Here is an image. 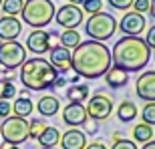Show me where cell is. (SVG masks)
Listing matches in <instances>:
<instances>
[{
    "instance_id": "6da1fadb",
    "label": "cell",
    "mask_w": 155,
    "mask_h": 149,
    "mask_svg": "<svg viewBox=\"0 0 155 149\" xmlns=\"http://www.w3.org/2000/svg\"><path fill=\"white\" fill-rule=\"evenodd\" d=\"M111 67L109 46L97 40H81L71 52V69L81 79H99Z\"/></svg>"
},
{
    "instance_id": "7a4b0ae2",
    "label": "cell",
    "mask_w": 155,
    "mask_h": 149,
    "mask_svg": "<svg viewBox=\"0 0 155 149\" xmlns=\"http://www.w3.org/2000/svg\"><path fill=\"white\" fill-rule=\"evenodd\" d=\"M111 65L127 71V73H137L145 69L151 61V48L145 45L143 38L139 36H123L115 42L111 48Z\"/></svg>"
},
{
    "instance_id": "3957f363",
    "label": "cell",
    "mask_w": 155,
    "mask_h": 149,
    "mask_svg": "<svg viewBox=\"0 0 155 149\" xmlns=\"http://www.w3.org/2000/svg\"><path fill=\"white\" fill-rule=\"evenodd\" d=\"M57 77H58L57 69L42 57L26 58L20 65V83L26 87V91H46V89H52V83H54Z\"/></svg>"
},
{
    "instance_id": "277c9868",
    "label": "cell",
    "mask_w": 155,
    "mask_h": 149,
    "mask_svg": "<svg viewBox=\"0 0 155 149\" xmlns=\"http://www.w3.org/2000/svg\"><path fill=\"white\" fill-rule=\"evenodd\" d=\"M54 2L52 0H24L22 4V20L32 28H45L54 18Z\"/></svg>"
},
{
    "instance_id": "5b68a950",
    "label": "cell",
    "mask_w": 155,
    "mask_h": 149,
    "mask_svg": "<svg viewBox=\"0 0 155 149\" xmlns=\"http://www.w3.org/2000/svg\"><path fill=\"white\" fill-rule=\"evenodd\" d=\"M85 32L91 36V40L105 42V40H109L117 32V20L109 12H103V10L95 12V14H91V16L87 18Z\"/></svg>"
},
{
    "instance_id": "8992f818",
    "label": "cell",
    "mask_w": 155,
    "mask_h": 149,
    "mask_svg": "<svg viewBox=\"0 0 155 149\" xmlns=\"http://www.w3.org/2000/svg\"><path fill=\"white\" fill-rule=\"evenodd\" d=\"M0 137L8 145H22L28 139V121L22 117H6L0 125Z\"/></svg>"
},
{
    "instance_id": "52a82bcc",
    "label": "cell",
    "mask_w": 155,
    "mask_h": 149,
    "mask_svg": "<svg viewBox=\"0 0 155 149\" xmlns=\"http://www.w3.org/2000/svg\"><path fill=\"white\" fill-rule=\"evenodd\" d=\"M26 61V48L18 40H0V69L16 71Z\"/></svg>"
},
{
    "instance_id": "ba28073f",
    "label": "cell",
    "mask_w": 155,
    "mask_h": 149,
    "mask_svg": "<svg viewBox=\"0 0 155 149\" xmlns=\"http://www.w3.org/2000/svg\"><path fill=\"white\" fill-rule=\"evenodd\" d=\"M85 109H87V115L93 121H105V119H109V115L113 113V101H111L109 95L97 91L93 97H89V105Z\"/></svg>"
},
{
    "instance_id": "9c48e42d",
    "label": "cell",
    "mask_w": 155,
    "mask_h": 149,
    "mask_svg": "<svg viewBox=\"0 0 155 149\" xmlns=\"http://www.w3.org/2000/svg\"><path fill=\"white\" fill-rule=\"evenodd\" d=\"M145 26H147V18L135 10L125 12L123 18H121V22H117V28L125 36H139L145 30Z\"/></svg>"
},
{
    "instance_id": "30bf717a",
    "label": "cell",
    "mask_w": 155,
    "mask_h": 149,
    "mask_svg": "<svg viewBox=\"0 0 155 149\" xmlns=\"http://www.w3.org/2000/svg\"><path fill=\"white\" fill-rule=\"evenodd\" d=\"M54 20L58 26L67 28H77L79 24H83V10L77 4H64L54 12Z\"/></svg>"
},
{
    "instance_id": "8fae6325",
    "label": "cell",
    "mask_w": 155,
    "mask_h": 149,
    "mask_svg": "<svg viewBox=\"0 0 155 149\" xmlns=\"http://www.w3.org/2000/svg\"><path fill=\"white\" fill-rule=\"evenodd\" d=\"M52 38H54L52 32H46V30H42V28H35L28 35V38H26V48L40 57V55H45V52L51 51V40Z\"/></svg>"
},
{
    "instance_id": "7c38bea8",
    "label": "cell",
    "mask_w": 155,
    "mask_h": 149,
    "mask_svg": "<svg viewBox=\"0 0 155 149\" xmlns=\"http://www.w3.org/2000/svg\"><path fill=\"white\" fill-rule=\"evenodd\" d=\"M135 93L139 99H143L147 103L155 101V71H145L139 74L135 81Z\"/></svg>"
},
{
    "instance_id": "4fadbf2b",
    "label": "cell",
    "mask_w": 155,
    "mask_h": 149,
    "mask_svg": "<svg viewBox=\"0 0 155 149\" xmlns=\"http://www.w3.org/2000/svg\"><path fill=\"white\" fill-rule=\"evenodd\" d=\"M87 119H89V115H87V109L83 103H69L63 109V123L73 127V129L83 127L87 123Z\"/></svg>"
},
{
    "instance_id": "5bb4252c",
    "label": "cell",
    "mask_w": 155,
    "mask_h": 149,
    "mask_svg": "<svg viewBox=\"0 0 155 149\" xmlns=\"http://www.w3.org/2000/svg\"><path fill=\"white\" fill-rule=\"evenodd\" d=\"M22 32V22L16 16L0 18V40H16Z\"/></svg>"
},
{
    "instance_id": "9a60e30c",
    "label": "cell",
    "mask_w": 155,
    "mask_h": 149,
    "mask_svg": "<svg viewBox=\"0 0 155 149\" xmlns=\"http://www.w3.org/2000/svg\"><path fill=\"white\" fill-rule=\"evenodd\" d=\"M48 63L57 69V73H69L71 71V51L64 46H51V61Z\"/></svg>"
},
{
    "instance_id": "2e32d148",
    "label": "cell",
    "mask_w": 155,
    "mask_h": 149,
    "mask_svg": "<svg viewBox=\"0 0 155 149\" xmlns=\"http://www.w3.org/2000/svg\"><path fill=\"white\" fill-rule=\"evenodd\" d=\"M58 145L63 149H85L87 135L81 129H67L58 139Z\"/></svg>"
},
{
    "instance_id": "e0dca14e",
    "label": "cell",
    "mask_w": 155,
    "mask_h": 149,
    "mask_svg": "<svg viewBox=\"0 0 155 149\" xmlns=\"http://www.w3.org/2000/svg\"><path fill=\"white\" fill-rule=\"evenodd\" d=\"M12 107V113H14V117H22V119H26L32 111H35V103H32V99L28 97V91L24 89V91L18 93L16 101L10 105Z\"/></svg>"
},
{
    "instance_id": "ac0fdd59",
    "label": "cell",
    "mask_w": 155,
    "mask_h": 149,
    "mask_svg": "<svg viewBox=\"0 0 155 149\" xmlns=\"http://www.w3.org/2000/svg\"><path fill=\"white\" fill-rule=\"evenodd\" d=\"M103 77H105V81H107V85H109L111 89H121V87H125L127 81H129V73L119 69V67H113V65L107 69V73H105Z\"/></svg>"
},
{
    "instance_id": "d6986e66",
    "label": "cell",
    "mask_w": 155,
    "mask_h": 149,
    "mask_svg": "<svg viewBox=\"0 0 155 149\" xmlns=\"http://www.w3.org/2000/svg\"><path fill=\"white\" fill-rule=\"evenodd\" d=\"M58 109H61V103H58V99L52 97V95L40 97L38 103H36V111H38L42 117H52V115L58 113Z\"/></svg>"
},
{
    "instance_id": "ffe728a7",
    "label": "cell",
    "mask_w": 155,
    "mask_h": 149,
    "mask_svg": "<svg viewBox=\"0 0 155 149\" xmlns=\"http://www.w3.org/2000/svg\"><path fill=\"white\" fill-rule=\"evenodd\" d=\"M89 95H91L89 87L83 85V83H75V85H71L67 89V95L64 97L69 99V103H83V101L89 99Z\"/></svg>"
},
{
    "instance_id": "44dd1931",
    "label": "cell",
    "mask_w": 155,
    "mask_h": 149,
    "mask_svg": "<svg viewBox=\"0 0 155 149\" xmlns=\"http://www.w3.org/2000/svg\"><path fill=\"white\" fill-rule=\"evenodd\" d=\"M58 139H61V131H58L57 127L46 125L45 129H42V133L36 137V141H38V145H42V147H54V145H58Z\"/></svg>"
},
{
    "instance_id": "7402d4cb",
    "label": "cell",
    "mask_w": 155,
    "mask_h": 149,
    "mask_svg": "<svg viewBox=\"0 0 155 149\" xmlns=\"http://www.w3.org/2000/svg\"><path fill=\"white\" fill-rule=\"evenodd\" d=\"M117 117H119V121H123V123H131V121L137 117V105L133 103V101H129V99L121 101L119 107H117Z\"/></svg>"
},
{
    "instance_id": "603a6c76",
    "label": "cell",
    "mask_w": 155,
    "mask_h": 149,
    "mask_svg": "<svg viewBox=\"0 0 155 149\" xmlns=\"http://www.w3.org/2000/svg\"><path fill=\"white\" fill-rule=\"evenodd\" d=\"M153 125H147V123H139V125L133 127V141L137 143H147V141H153Z\"/></svg>"
},
{
    "instance_id": "cb8c5ba5",
    "label": "cell",
    "mask_w": 155,
    "mask_h": 149,
    "mask_svg": "<svg viewBox=\"0 0 155 149\" xmlns=\"http://www.w3.org/2000/svg\"><path fill=\"white\" fill-rule=\"evenodd\" d=\"M58 40H61V46L71 51V48H75L81 42V32H77V28H67L64 32L58 35Z\"/></svg>"
},
{
    "instance_id": "d4e9b609",
    "label": "cell",
    "mask_w": 155,
    "mask_h": 149,
    "mask_svg": "<svg viewBox=\"0 0 155 149\" xmlns=\"http://www.w3.org/2000/svg\"><path fill=\"white\" fill-rule=\"evenodd\" d=\"M22 4H24V0H2L0 8H2V12L6 16H18L22 12Z\"/></svg>"
},
{
    "instance_id": "484cf974",
    "label": "cell",
    "mask_w": 155,
    "mask_h": 149,
    "mask_svg": "<svg viewBox=\"0 0 155 149\" xmlns=\"http://www.w3.org/2000/svg\"><path fill=\"white\" fill-rule=\"evenodd\" d=\"M16 97V87L10 79H2L0 81V99L2 101H8V99Z\"/></svg>"
},
{
    "instance_id": "4316f807",
    "label": "cell",
    "mask_w": 155,
    "mask_h": 149,
    "mask_svg": "<svg viewBox=\"0 0 155 149\" xmlns=\"http://www.w3.org/2000/svg\"><path fill=\"white\" fill-rule=\"evenodd\" d=\"M46 127V123H45V119H32L28 123V139H36L42 133V129Z\"/></svg>"
},
{
    "instance_id": "83f0119b",
    "label": "cell",
    "mask_w": 155,
    "mask_h": 149,
    "mask_svg": "<svg viewBox=\"0 0 155 149\" xmlns=\"http://www.w3.org/2000/svg\"><path fill=\"white\" fill-rule=\"evenodd\" d=\"M81 4H83L81 10L89 12V14H95V12H101V8H103V0H83Z\"/></svg>"
},
{
    "instance_id": "f1b7e54d",
    "label": "cell",
    "mask_w": 155,
    "mask_h": 149,
    "mask_svg": "<svg viewBox=\"0 0 155 149\" xmlns=\"http://www.w3.org/2000/svg\"><path fill=\"white\" fill-rule=\"evenodd\" d=\"M141 117H143V123L147 125H153L155 123V103H147L141 111Z\"/></svg>"
},
{
    "instance_id": "f546056e",
    "label": "cell",
    "mask_w": 155,
    "mask_h": 149,
    "mask_svg": "<svg viewBox=\"0 0 155 149\" xmlns=\"http://www.w3.org/2000/svg\"><path fill=\"white\" fill-rule=\"evenodd\" d=\"M149 8H151V0H133V10L139 12V14L149 12Z\"/></svg>"
},
{
    "instance_id": "4dcf8cb0",
    "label": "cell",
    "mask_w": 155,
    "mask_h": 149,
    "mask_svg": "<svg viewBox=\"0 0 155 149\" xmlns=\"http://www.w3.org/2000/svg\"><path fill=\"white\" fill-rule=\"evenodd\" d=\"M111 149H137V145L131 139H117V141H113Z\"/></svg>"
},
{
    "instance_id": "1f68e13d",
    "label": "cell",
    "mask_w": 155,
    "mask_h": 149,
    "mask_svg": "<svg viewBox=\"0 0 155 149\" xmlns=\"http://www.w3.org/2000/svg\"><path fill=\"white\" fill-rule=\"evenodd\" d=\"M109 4L115 10H129L133 6V0H109Z\"/></svg>"
},
{
    "instance_id": "d6a6232c",
    "label": "cell",
    "mask_w": 155,
    "mask_h": 149,
    "mask_svg": "<svg viewBox=\"0 0 155 149\" xmlns=\"http://www.w3.org/2000/svg\"><path fill=\"white\" fill-rule=\"evenodd\" d=\"M10 113H12L10 103H8V101H2V99H0V119H6V117H8Z\"/></svg>"
},
{
    "instance_id": "836d02e7",
    "label": "cell",
    "mask_w": 155,
    "mask_h": 149,
    "mask_svg": "<svg viewBox=\"0 0 155 149\" xmlns=\"http://www.w3.org/2000/svg\"><path fill=\"white\" fill-rule=\"evenodd\" d=\"M145 45L149 46L151 51L155 48V26H149V30H147V40H145Z\"/></svg>"
},
{
    "instance_id": "e575fe53",
    "label": "cell",
    "mask_w": 155,
    "mask_h": 149,
    "mask_svg": "<svg viewBox=\"0 0 155 149\" xmlns=\"http://www.w3.org/2000/svg\"><path fill=\"white\" fill-rule=\"evenodd\" d=\"M64 85H67V79H64V77H57L54 83H52V89H63Z\"/></svg>"
},
{
    "instance_id": "d590c367",
    "label": "cell",
    "mask_w": 155,
    "mask_h": 149,
    "mask_svg": "<svg viewBox=\"0 0 155 149\" xmlns=\"http://www.w3.org/2000/svg\"><path fill=\"white\" fill-rule=\"evenodd\" d=\"M85 149H107L103 143H99V141H95V143H87Z\"/></svg>"
},
{
    "instance_id": "8d00e7d4",
    "label": "cell",
    "mask_w": 155,
    "mask_h": 149,
    "mask_svg": "<svg viewBox=\"0 0 155 149\" xmlns=\"http://www.w3.org/2000/svg\"><path fill=\"white\" fill-rule=\"evenodd\" d=\"M141 149H155V141H147V143H143Z\"/></svg>"
},
{
    "instance_id": "74e56055",
    "label": "cell",
    "mask_w": 155,
    "mask_h": 149,
    "mask_svg": "<svg viewBox=\"0 0 155 149\" xmlns=\"http://www.w3.org/2000/svg\"><path fill=\"white\" fill-rule=\"evenodd\" d=\"M0 149H20L18 145H8V143H4V145H0Z\"/></svg>"
},
{
    "instance_id": "f35d334b",
    "label": "cell",
    "mask_w": 155,
    "mask_h": 149,
    "mask_svg": "<svg viewBox=\"0 0 155 149\" xmlns=\"http://www.w3.org/2000/svg\"><path fill=\"white\" fill-rule=\"evenodd\" d=\"M117 139H123V137H121V133H113V141H117Z\"/></svg>"
},
{
    "instance_id": "ab89813d",
    "label": "cell",
    "mask_w": 155,
    "mask_h": 149,
    "mask_svg": "<svg viewBox=\"0 0 155 149\" xmlns=\"http://www.w3.org/2000/svg\"><path fill=\"white\" fill-rule=\"evenodd\" d=\"M81 2H83V0H69V4H77V6H79Z\"/></svg>"
},
{
    "instance_id": "60d3db41",
    "label": "cell",
    "mask_w": 155,
    "mask_h": 149,
    "mask_svg": "<svg viewBox=\"0 0 155 149\" xmlns=\"http://www.w3.org/2000/svg\"><path fill=\"white\" fill-rule=\"evenodd\" d=\"M42 149H54V147H42Z\"/></svg>"
},
{
    "instance_id": "b9f144b4",
    "label": "cell",
    "mask_w": 155,
    "mask_h": 149,
    "mask_svg": "<svg viewBox=\"0 0 155 149\" xmlns=\"http://www.w3.org/2000/svg\"><path fill=\"white\" fill-rule=\"evenodd\" d=\"M0 74H2V69H0Z\"/></svg>"
},
{
    "instance_id": "7bdbcfd3",
    "label": "cell",
    "mask_w": 155,
    "mask_h": 149,
    "mask_svg": "<svg viewBox=\"0 0 155 149\" xmlns=\"http://www.w3.org/2000/svg\"><path fill=\"white\" fill-rule=\"evenodd\" d=\"M0 4H2V0H0Z\"/></svg>"
}]
</instances>
